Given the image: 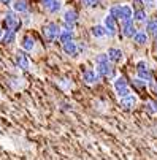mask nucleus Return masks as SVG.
Instances as JSON below:
<instances>
[{
    "instance_id": "nucleus-1",
    "label": "nucleus",
    "mask_w": 157,
    "mask_h": 160,
    "mask_svg": "<svg viewBox=\"0 0 157 160\" xmlns=\"http://www.w3.org/2000/svg\"><path fill=\"white\" fill-rule=\"evenodd\" d=\"M95 72L100 78H105V79H109V81H113L116 78V68L109 62L106 52L95 56Z\"/></svg>"
},
{
    "instance_id": "nucleus-2",
    "label": "nucleus",
    "mask_w": 157,
    "mask_h": 160,
    "mask_svg": "<svg viewBox=\"0 0 157 160\" xmlns=\"http://www.w3.org/2000/svg\"><path fill=\"white\" fill-rule=\"evenodd\" d=\"M22 26V22H21V18L18 16V13H14L13 10L5 13L3 16V21H2V29L3 30H14L18 32Z\"/></svg>"
},
{
    "instance_id": "nucleus-3",
    "label": "nucleus",
    "mask_w": 157,
    "mask_h": 160,
    "mask_svg": "<svg viewBox=\"0 0 157 160\" xmlns=\"http://www.w3.org/2000/svg\"><path fill=\"white\" fill-rule=\"evenodd\" d=\"M109 16H113L116 21H129L132 19V14H133V10L130 5H113L109 8Z\"/></svg>"
},
{
    "instance_id": "nucleus-4",
    "label": "nucleus",
    "mask_w": 157,
    "mask_h": 160,
    "mask_svg": "<svg viewBox=\"0 0 157 160\" xmlns=\"http://www.w3.org/2000/svg\"><path fill=\"white\" fill-rule=\"evenodd\" d=\"M59 32H60V27L56 24V22H48V24H44L43 29H41V33H43L44 40H46L48 43L56 41L57 37H59Z\"/></svg>"
},
{
    "instance_id": "nucleus-5",
    "label": "nucleus",
    "mask_w": 157,
    "mask_h": 160,
    "mask_svg": "<svg viewBox=\"0 0 157 160\" xmlns=\"http://www.w3.org/2000/svg\"><path fill=\"white\" fill-rule=\"evenodd\" d=\"M113 87H114V92L118 94L119 98L127 97L129 94H132V92H130V86H129V82H127V79H125L124 76L114 78V79H113Z\"/></svg>"
},
{
    "instance_id": "nucleus-6",
    "label": "nucleus",
    "mask_w": 157,
    "mask_h": 160,
    "mask_svg": "<svg viewBox=\"0 0 157 160\" xmlns=\"http://www.w3.org/2000/svg\"><path fill=\"white\" fill-rule=\"evenodd\" d=\"M137 78L143 79V81L148 82V84H149L151 81H154V75H152V72H151L149 65H148L144 60L137 62Z\"/></svg>"
},
{
    "instance_id": "nucleus-7",
    "label": "nucleus",
    "mask_w": 157,
    "mask_h": 160,
    "mask_svg": "<svg viewBox=\"0 0 157 160\" xmlns=\"http://www.w3.org/2000/svg\"><path fill=\"white\" fill-rule=\"evenodd\" d=\"M63 27L62 29H68V30H75V26L78 22V13L75 10H65L63 11Z\"/></svg>"
},
{
    "instance_id": "nucleus-8",
    "label": "nucleus",
    "mask_w": 157,
    "mask_h": 160,
    "mask_svg": "<svg viewBox=\"0 0 157 160\" xmlns=\"http://www.w3.org/2000/svg\"><path fill=\"white\" fill-rule=\"evenodd\" d=\"M62 49L67 56H70V57H78L83 51H84V46L81 43H76L75 40L70 41V43H67V44H62Z\"/></svg>"
},
{
    "instance_id": "nucleus-9",
    "label": "nucleus",
    "mask_w": 157,
    "mask_h": 160,
    "mask_svg": "<svg viewBox=\"0 0 157 160\" xmlns=\"http://www.w3.org/2000/svg\"><path fill=\"white\" fill-rule=\"evenodd\" d=\"M14 62H16L18 68H21L22 72H27L29 68H30V59H29L27 52L22 51V49L18 51V52L14 54Z\"/></svg>"
},
{
    "instance_id": "nucleus-10",
    "label": "nucleus",
    "mask_w": 157,
    "mask_h": 160,
    "mask_svg": "<svg viewBox=\"0 0 157 160\" xmlns=\"http://www.w3.org/2000/svg\"><path fill=\"white\" fill-rule=\"evenodd\" d=\"M103 27L106 29V35L108 37H114L118 33V22L113 16L106 14L105 19H103Z\"/></svg>"
},
{
    "instance_id": "nucleus-11",
    "label": "nucleus",
    "mask_w": 157,
    "mask_h": 160,
    "mask_svg": "<svg viewBox=\"0 0 157 160\" xmlns=\"http://www.w3.org/2000/svg\"><path fill=\"white\" fill-rule=\"evenodd\" d=\"M137 103H138V98L133 95V94H129L127 97L119 98V105H121V108H122L124 111H132V109H135Z\"/></svg>"
},
{
    "instance_id": "nucleus-12",
    "label": "nucleus",
    "mask_w": 157,
    "mask_h": 160,
    "mask_svg": "<svg viewBox=\"0 0 157 160\" xmlns=\"http://www.w3.org/2000/svg\"><path fill=\"white\" fill-rule=\"evenodd\" d=\"M83 81L87 86H94L100 81V76L97 75V72L94 70V68H86V70L83 72Z\"/></svg>"
},
{
    "instance_id": "nucleus-13",
    "label": "nucleus",
    "mask_w": 157,
    "mask_h": 160,
    "mask_svg": "<svg viewBox=\"0 0 157 160\" xmlns=\"http://www.w3.org/2000/svg\"><path fill=\"white\" fill-rule=\"evenodd\" d=\"M121 33L125 38H133V35L137 33V27H135V22L133 19L129 21H122V27H121Z\"/></svg>"
},
{
    "instance_id": "nucleus-14",
    "label": "nucleus",
    "mask_w": 157,
    "mask_h": 160,
    "mask_svg": "<svg viewBox=\"0 0 157 160\" xmlns=\"http://www.w3.org/2000/svg\"><path fill=\"white\" fill-rule=\"evenodd\" d=\"M106 56H108L109 62L113 63V65L122 62V59H124V52H122L119 48H109V49L106 51Z\"/></svg>"
},
{
    "instance_id": "nucleus-15",
    "label": "nucleus",
    "mask_w": 157,
    "mask_h": 160,
    "mask_svg": "<svg viewBox=\"0 0 157 160\" xmlns=\"http://www.w3.org/2000/svg\"><path fill=\"white\" fill-rule=\"evenodd\" d=\"M21 49L26 51V52H32L35 49V38L32 35H24L21 38Z\"/></svg>"
},
{
    "instance_id": "nucleus-16",
    "label": "nucleus",
    "mask_w": 157,
    "mask_h": 160,
    "mask_svg": "<svg viewBox=\"0 0 157 160\" xmlns=\"http://www.w3.org/2000/svg\"><path fill=\"white\" fill-rule=\"evenodd\" d=\"M57 40H59L60 44H67V43H70V41L75 40V32L73 30H68V29H60Z\"/></svg>"
},
{
    "instance_id": "nucleus-17",
    "label": "nucleus",
    "mask_w": 157,
    "mask_h": 160,
    "mask_svg": "<svg viewBox=\"0 0 157 160\" xmlns=\"http://www.w3.org/2000/svg\"><path fill=\"white\" fill-rule=\"evenodd\" d=\"M144 32L148 35H152V37L157 35V16H151L149 19H146V29H144Z\"/></svg>"
},
{
    "instance_id": "nucleus-18",
    "label": "nucleus",
    "mask_w": 157,
    "mask_h": 160,
    "mask_svg": "<svg viewBox=\"0 0 157 160\" xmlns=\"http://www.w3.org/2000/svg\"><path fill=\"white\" fill-rule=\"evenodd\" d=\"M91 35H92L95 40H102V38L108 37V35H106V29L103 27V24H95V26H92V27H91Z\"/></svg>"
},
{
    "instance_id": "nucleus-19",
    "label": "nucleus",
    "mask_w": 157,
    "mask_h": 160,
    "mask_svg": "<svg viewBox=\"0 0 157 160\" xmlns=\"http://www.w3.org/2000/svg\"><path fill=\"white\" fill-rule=\"evenodd\" d=\"M11 7H13L14 13H27L29 11V2L27 0H14Z\"/></svg>"
},
{
    "instance_id": "nucleus-20",
    "label": "nucleus",
    "mask_w": 157,
    "mask_h": 160,
    "mask_svg": "<svg viewBox=\"0 0 157 160\" xmlns=\"http://www.w3.org/2000/svg\"><path fill=\"white\" fill-rule=\"evenodd\" d=\"M132 19H133V22H146V19H148L146 10H144V8H140V10H133Z\"/></svg>"
},
{
    "instance_id": "nucleus-21",
    "label": "nucleus",
    "mask_w": 157,
    "mask_h": 160,
    "mask_svg": "<svg viewBox=\"0 0 157 160\" xmlns=\"http://www.w3.org/2000/svg\"><path fill=\"white\" fill-rule=\"evenodd\" d=\"M149 40V35L144 32V30H137V33L133 35V41L137 44H146Z\"/></svg>"
},
{
    "instance_id": "nucleus-22",
    "label": "nucleus",
    "mask_w": 157,
    "mask_h": 160,
    "mask_svg": "<svg viewBox=\"0 0 157 160\" xmlns=\"http://www.w3.org/2000/svg\"><path fill=\"white\" fill-rule=\"evenodd\" d=\"M14 40H16V32L14 30H3V37H2V41L3 44H11V43H14Z\"/></svg>"
},
{
    "instance_id": "nucleus-23",
    "label": "nucleus",
    "mask_w": 157,
    "mask_h": 160,
    "mask_svg": "<svg viewBox=\"0 0 157 160\" xmlns=\"http://www.w3.org/2000/svg\"><path fill=\"white\" fill-rule=\"evenodd\" d=\"M60 10H62V0H54L49 7H46V11L51 13V14H56V13H59Z\"/></svg>"
},
{
    "instance_id": "nucleus-24",
    "label": "nucleus",
    "mask_w": 157,
    "mask_h": 160,
    "mask_svg": "<svg viewBox=\"0 0 157 160\" xmlns=\"http://www.w3.org/2000/svg\"><path fill=\"white\" fill-rule=\"evenodd\" d=\"M144 109L149 114H157V102L155 100H149L144 103Z\"/></svg>"
},
{
    "instance_id": "nucleus-25",
    "label": "nucleus",
    "mask_w": 157,
    "mask_h": 160,
    "mask_svg": "<svg viewBox=\"0 0 157 160\" xmlns=\"http://www.w3.org/2000/svg\"><path fill=\"white\" fill-rule=\"evenodd\" d=\"M132 86L135 87L137 90H144V89L148 87V82H144V81L140 79V78H133V79H132Z\"/></svg>"
},
{
    "instance_id": "nucleus-26",
    "label": "nucleus",
    "mask_w": 157,
    "mask_h": 160,
    "mask_svg": "<svg viewBox=\"0 0 157 160\" xmlns=\"http://www.w3.org/2000/svg\"><path fill=\"white\" fill-rule=\"evenodd\" d=\"M81 3H83L86 8H94V7H97L100 2H99V0H81Z\"/></svg>"
},
{
    "instance_id": "nucleus-27",
    "label": "nucleus",
    "mask_w": 157,
    "mask_h": 160,
    "mask_svg": "<svg viewBox=\"0 0 157 160\" xmlns=\"http://www.w3.org/2000/svg\"><path fill=\"white\" fill-rule=\"evenodd\" d=\"M149 87L152 89V92L157 95V81H151V82H149Z\"/></svg>"
},
{
    "instance_id": "nucleus-28",
    "label": "nucleus",
    "mask_w": 157,
    "mask_h": 160,
    "mask_svg": "<svg viewBox=\"0 0 157 160\" xmlns=\"http://www.w3.org/2000/svg\"><path fill=\"white\" fill-rule=\"evenodd\" d=\"M53 2H54V0H41V3H43V7H44V8H46V7H49Z\"/></svg>"
},
{
    "instance_id": "nucleus-29",
    "label": "nucleus",
    "mask_w": 157,
    "mask_h": 160,
    "mask_svg": "<svg viewBox=\"0 0 157 160\" xmlns=\"http://www.w3.org/2000/svg\"><path fill=\"white\" fill-rule=\"evenodd\" d=\"M0 3H2V5H11L13 0H0Z\"/></svg>"
},
{
    "instance_id": "nucleus-30",
    "label": "nucleus",
    "mask_w": 157,
    "mask_h": 160,
    "mask_svg": "<svg viewBox=\"0 0 157 160\" xmlns=\"http://www.w3.org/2000/svg\"><path fill=\"white\" fill-rule=\"evenodd\" d=\"M152 38H154V48H155V51H157V35L152 37Z\"/></svg>"
},
{
    "instance_id": "nucleus-31",
    "label": "nucleus",
    "mask_w": 157,
    "mask_h": 160,
    "mask_svg": "<svg viewBox=\"0 0 157 160\" xmlns=\"http://www.w3.org/2000/svg\"><path fill=\"white\" fill-rule=\"evenodd\" d=\"M155 0H143V3H154Z\"/></svg>"
},
{
    "instance_id": "nucleus-32",
    "label": "nucleus",
    "mask_w": 157,
    "mask_h": 160,
    "mask_svg": "<svg viewBox=\"0 0 157 160\" xmlns=\"http://www.w3.org/2000/svg\"><path fill=\"white\" fill-rule=\"evenodd\" d=\"M2 37H3V29L0 27V40H2Z\"/></svg>"
},
{
    "instance_id": "nucleus-33",
    "label": "nucleus",
    "mask_w": 157,
    "mask_h": 160,
    "mask_svg": "<svg viewBox=\"0 0 157 160\" xmlns=\"http://www.w3.org/2000/svg\"><path fill=\"white\" fill-rule=\"evenodd\" d=\"M155 2H157V0H155Z\"/></svg>"
},
{
    "instance_id": "nucleus-34",
    "label": "nucleus",
    "mask_w": 157,
    "mask_h": 160,
    "mask_svg": "<svg viewBox=\"0 0 157 160\" xmlns=\"http://www.w3.org/2000/svg\"><path fill=\"white\" fill-rule=\"evenodd\" d=\"M99 2H100V0H99Z\"/></svg>"
}]
</instances>
